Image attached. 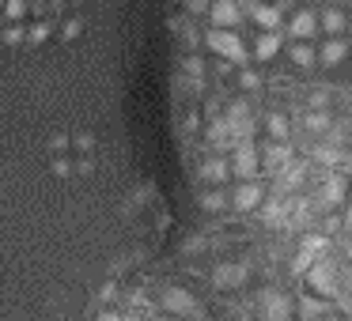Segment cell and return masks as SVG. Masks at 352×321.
I'll return each instance as SVG.
<instances>
[{
    "label": "cell",
    "instance_id": "6da1fadb",
    "mask_svg": "<svg viewBox=\"0 0 352 321\" xmlns=\"http://www.w3.org/2000/svg\"><path fill=\"white\" fill-rule=\"evenodd\" d=\"M205 49L220 61H231V64H250L254 61V49L250 42L243 38V31L235 27H208L205 31Z\"/></svg>",
    "mask_w": 352,
    "mask_h": 321
},
{
    "label": "cell",
    "instance_id": "7a4b0ae2",
    "mask_svg": "<svg viewBox=\"0 0 352 321\" xmlns=\"http://www.w3.org/2000/svg\"><path fill=\"white\" fill-rule=\"evenodd\" d=\"M284 34L299 42H318L322 38V16L314 4H303V8L288 12V23H284Z\"/></svg>",
    "mask_w": 352,
    "mask_h": 321
},
{
    "label": "cell",
    "instance_id": "3957f363",
    "mask_svg": "<svg viewBox=\"0 0 352 321\" xmlns=\"http://www.w3.org/2000/svg\"><path fill=\"white\" fill-rule=\"evenodd\" d=\"M269 193H273V189H265V182H261V178H246V182H239L235 189H231V212L258 215V208L269 200Z\"/></svg>",
    "mask_w": 352,
    "mask_h": 321
},
{
    "label": "cell",
    "instance_id": "277c9868",
    "mask_svg": "<svg viewBox=\"0 0 352 321\" xmlns=\"http://www.w3.org/2000/svg\"><path fill=\"white\" fill-rule=\"evenodd\" d=\"M314 200H318L322 212H341V208L352 200V193H349V174H341V170L326 174V178H322V185H318V193H314Z\"/></svg>",
    "mask_w": 352,
    "mask_h": 321
},
{
    "label": "cell",
    "instance_id": "5b68a950",
    "mask_svg": "<svg viewBox=\"0 0 352 321\" xmlns=\"http://www.w3.org/2000/svg\"><path fill=\"white\" fill-rule=\"evenodd\" d=\"M284 4H288V0H254L250 8H246V19H250L258 31H284V23H288Z\"/></svg>",
    "mask_w": 352,
    "mask_h": 321
},
{
    "label": "cell",
    "instance_id": "8992f818",
    "mask_svg": "<svg viewBox=\"0 0 352 321\" xmlns=\"http://www.w3.org/2000/svg\"><path fill=\"white\" fill-rule=\"evenodd\" d=\"M284 46H288V34L284 31H258V27H254V38H250L254 64H273L276 57L284 54Z\"/></svg>",
    "mask_w": 352,
    "mask_h": 321
},
{
    "label": "cell",
    "instance_id": "52a82bcc",
    "mask_svg": "<svg viewBox=\"0 0 352 321\" xmlns=\"http://www.w3.org/2000/svg\"><path fill=\"white\" fill-rule=\"evenodd\" d=\"M258 310H261V321H292V318H299L296 302H292L284 291H276V287H265L258 295Z\"/></svg>",
    "mask_w": 352,
    "mask_h": 321
},
{
    "label": "cell",
    "instance_id": "ba28073f",
    "mask_svg": "<svg viewBox=\"0 0 352 321\" xmlns=\"http://www.w3.org/2000/svg\"><path fill=\"white\" fill-rule=\"evenodd\" d=\"M296 163V152H292V140H261V167H265V174H284V170Z\"/></svg>",
    "mask_w": 352,
    "mask_h": 321
},
{
    "label": "cell",
    "instance_id": "9c48e42d",
    "mask_svg": "<svg viewBox=\"0 0 352 321\" xmlns=\"http://www.w3.org/2000/svg\"><path fill=\"white\" fill-rule=\"evenodd\" d=\"M318 16H322V38H344V34H352V16L341 0L322 4Z\"/></svg>",
    "mask_w": 352,
    "mask_h": 321
},
{
    "label": "cell",
    "instance_id": "30bf717a",
    "mask_svg": "<svg viewBox=\"0 0 352 321\" xmlns=\"http://www.w3.org/2000/svg\"><path fill=\"white\" fill-rule=\"evenodd\" d=\"M303 280L311 283V287L318 291V295H326V298H333L337 291H341V276H337V268H333V265H329V253H326V257L314 261L311 272H307Z\"/></svg>",
    "mask_w": 352,
    "mask_h": 321
},
{
    "label": "cell",
    "instance_id": "8fae6325",
    "mask_svg": "<svg viewBox=\"0 0 352 321\" xmlns=\"http://www.w3.org/2000/svg\"><path fill=\"white\" fill-rule=\"evenodd\" d=\"M197 178L205 185H228L231 178V155H223V152H212V155H205V159L197 163Z\"/></svg>",
    "mask_w": 352,
    "mask_h": 321
},
{
    "label": "cell",
    "instance_id": "7c38bea8",
    "mask_svg": "<svg viewBox=\"0 0 352 321\" xmlns=\"http://www.w3.org/2000/svg\"><path fill=\"white\" fill-rule=\"evenodd\" d=\"M333 125H337L333 110H311V106L299 110V129H303V136L326 140L329 132H333Z\"/></svg>",
    "mask_w": 352,
    "mask_h": 321
},
{
    "label": "cell",
    "instance_id": "4fadbf2b",
    "mask_svg": "<svg viewBox=\"0 0 352 321\" xmlns=\"http://www.w3.org/2000/svg\"><path fill=\"white\" fill-rule=\"evenodd\" d=\"M352 57V34L344 38H318V69H341Z\"/></svg>",
    "mask_w": 352,
    "mask_h": 321
},
{
    "label": "cell",
    "instance_id": "5bb4252c",
    "mask_svg": "<svg viewBox=\"0 0 352 321\" xmlns=\"http://www.w3.org/2000/svg\"><path fill=\"white\" fill-rule=\"evenodd\" d=\"M208 27H243L246 19V8L239 4V0H212V8H208Z\"/></svg>",
    "mask_w": 352,
    "mask_h": 321
},
{
    "label": "cell",
    "instance_id": "9a60e30c",
    "mask_svg": "<svg viewBox=\"0 0 352 321\" xmlns=\"http://www.w3.org/2000/svg\"><path fill=\"white\" fill-rule=\"evenodd\" d=\"M284 57H288L292 69L311 72V69H318V42H299V38H288V46H284Z\"/></svg>",
    "mask_w": 352,
    "mask_h": 321
},
{
    "label": "cell",
    "instance_id": "2e32d148",
    "mask_svg": "<svg viewBox=\"0 0 352 321\" xmlns=\"http://www.w3.org/2000/svg\"><path fill=\"white\" fill-rule=\"evenodd\" d=\"M182 76H186V84L193 87V95H201L208 87V64H205V57H201V49L182 57Z\"/></svg>",
    "mask_w": 352,
    "mask_h": 321
},
{
    "label": "cell",
    "instance_id": "e0dca14e",
    "mask_svg": "<svg viewBox=\"0 0 352 321\" xmlns=\"http://www.w3.org/2000/svg\"><path fill=\"white\" fill-rule=\"evenodd\" d=\"M265 64H239V72H235V87L231 91H243V95H258V91H265Z\"/></svg>",
    "mask_w": 352,
    "mask_h": 321
},
{
    "label": "cell",
    "instance_id": "ac0fdd59",
    "mask_svg": "<svg viewBox=\"0 0 352 321\" xmlns=\"http://www.w3.org/2000/svg\"><path fill=\"white\" fill-rule=\"evenodd\" d=\"M261 132H265L269 140H292L296 136V125H292V117L284 114V110H269V114L261 117Z\"/></svg>",
    "mask_w": 352,
    "mask_h": 321
},
{
    "label": "cell",
    "instance_id": "d6986e66",
    "mask_svg": "<svg viewBox=\"0 0 352 321\" xmlns=\"http://www.w3.org/2000/svg\"><path fill=\"white\" fill-rule=\"evenodd\" d=\"M246 276H250V272H246V265H239V261H223V265L212 268V287H223V291H228V287H243Z\"/></svg>",
    "mask_w": 352,
    "mask_h": 321
},
{
    "label": "cell",
    "instance_id": "ffe728a7",
    "mask_svg": "<svg viewBox=\"0 0 352 321\" xmlns=\"http://www.w3.org/2000/svg\"><path fill=\"white\" fill-rule=\"evenodd\" d=\"M197 204H201V212H208V215H223V212H231V193H223V185H205Z\"/></svg>",
    "mask_w": 352,
    "mask_h": 321
},
{
    "label": "cell",
    "instance_id": "44dd1931",
    "mask_svg": "<svg viewBox=\"0 0 352 321\" xmlns=\"http://www.w3.org/2000/svg\"><path fill=\"white\" fill-rule=\"evenodd\" d=\"M57 42V19H27V49Z\"/></svg>",
    "mask_w": 352,
    "mask_h": 321
},
{
    "label": "cell",
    "instance_id": "7402d4cb",
    "mask_svg": "<svg viewBox=\"0 0 352 321\" xmlns=\"http://www.w3.org/2000/svg\"><path fill=\"white\" fill-rule=\"evenodd\" d=\"M296 313H299V321H322V318H329V306H326V295H299L296 298Z\"/></svg>",
    "mask_w": 352,
    "mask_h": 321
},
{
    "label": "cell",
    "instance_id": "603a6c76",
    "mask_svg": "<svg viewBox=\"0 0 352 321\" xmlns=\"http://www.w3.org/2000/svg\"><path fill=\"white\" fill-rule=\"evenodd\" d=\"M160 306L167 313H178V318H182V313H193V295L182 291V287H163L160 291Z\"/></svg>",
    "mask_w": 352,
    "mask_h": 321
},
{
    "label": "cell",
    "instance_id": "cb8c5ba5",
    "mask_svg": "<svg viewBox=\"0 0 352 321\" xmlns=\"http://www.w3.org/2000/svg\"><path fill=\"white\" fill-rule=\"evenodd\" d=\"M84 16H76V12H69V16H61L57 19V42L61 46H72V42H80L84 38Z\"/></svg>",
    "mask_w": 352,
    "mask_h": 321
},
{
    "label": "cell",
    "instance_id": "d4e9b609",
    "mask_svg": "<svg viewBox=\"0 0 352 321\" xmlns=\"http://www.w3.org/2000/svg\"><path fill=\"white\" fill-rule=\"evenodd\" d=\"M50 174L61 178V182H72L76 174V163H72V155H50Z\"/></svg>",
    "mask_w": 352,
    "mask_h": 321
},
{
    "label": "cell",
    "instance_id": "484cf974",
    "mask_svg": "<svg viewBox=\"0 0 352 321\" xmlns=\"http://www.w3.org/2000/svg\"><path fill=\"white\" fill-rule=\"evenodd\" d=\"M333 102H337V95L329 91V87H311V91H307V99H303V106H311V110H333Z\"/></svg>",
    "mask_w": 352,
    "mask_h": 321
},
{
    "label": "cell",
    "instance_id": "4316f807",
    "mask_svg": "<svg viewBox=\"0 0 352 321\" xmlns=\"http://www.w3.org/2000/svg\"><path fill=\"white\" fill-rule=\"evenodd\" d=\"M72 155H95V132L91 129H72Z\"/></svg>",
    "mask_w": 352,
    "mask_h": 321
},
{
    "label": "cell",
    "instance_id": "83f0119b",
    "mask_svg": "<svg viewBox=\"0 0 352 321\" xmlns=\"http://www.w3.org/2000/svg\"><path fill=\"white\" fill-rule=\"evenodd\" d=\"M50 155H72V132L69 129L50 132Z\"/></svg>",
    "mask_w": 352,
    "mask_h": 321
},
{
    "label": "cell",
    "instance_id": "f1b7e54d",
    "mask_svg": "<svg viewBox=\"0 0 352 321\" xmlns=\"http://www.w3.org/2000/svg\"><path fill=\"white\" fill-rule=\"evenodd\" d=\"M4 46H12V49L27 46V23H8L4 27Z\"/></svg>",
    "mask_w": 352,
    "mask_h": 321
},
{
    "label": "cell",
    "instance_id": "f546056e",
    "mask_svg": "<svg viewBox=\"0 0 352 321\" xmlns=\"http://www.w3.org/2000/svg\"><path fill=\"white\" fill-rule=\"evenodd\" d=\"M182 4L190 16H208V8H212V0H182Z\"/></svg>",
    "mask_w": 352,
    "mask_h": 321
},
{
    "label": "cell",
    "instance_id": "4dcf8cb0",
    "mask_svg": "<svg viewBox=\"0 0 352 321\" xmlns=\"http://www.w3.org/2000/svg\"><path fill=\"white\" fill-rule=\"evenodd\" d=\"M182 129H186V132H197V129H201V110H197V106H190V110H186Z\"/></svg>",
    "mask_w": 352,
    "mask_h": 321
},
{
    "label": "cell",
    "instance_id": "1f68e13d",
    "mask_svg": "<svg viewBox=\"0 0 352 321\" xmlns=\"http://www.w3.org/2000/svg\"><path fill=\"white\" fill-rule=\"evenodd\" d=\"M341 223H344L341 230H349V235H352V200H349V204L341 208Z\"/></svg>",
    "mask_w": 352,
    "mask_h": 321
},
{
    "label": "cell",
    "instance_id": "d6a6232c",
    "mask_svg": "<svg viewBox=\"0 0 352 321\" xmlns=\"http://www.w3.org/2000/svg\"><path fill=\"white\" fill-rule=\"evenodd\" d=\"M99 321H122V313H114V310H107V313H99Z\"/></svg>",
    "mask_w": 352,
    "mask_h": 321
},
{
    "label": "cell",
    "instance_id": "836d02e7",
    "mask_svg": "<svg viewBox=\"0 0 352 321\" xmlns=\"http://www.w3.org/2000/svg\"><path fill=\"white\" fill-rule=\"evenodd\" d=\"M349 193H352V174H349Z\"/></svg>",
    "mask_w": 352,
    "mask_h": 321
}]
</instances>
